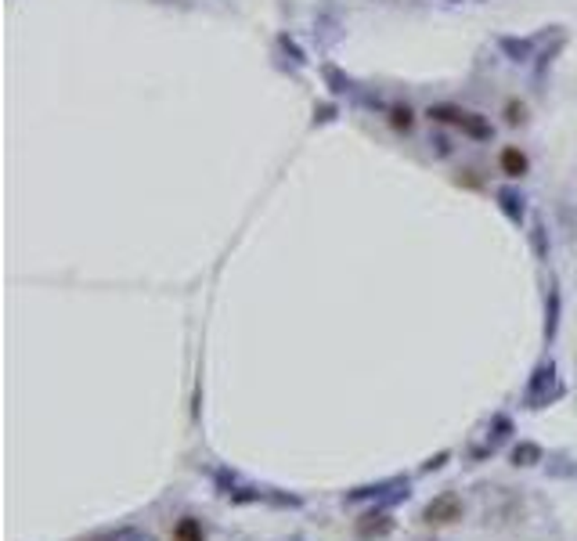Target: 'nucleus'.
Returning <instances> with one entry per match:
<instances>
[{"label":"nucleus","instance_id":"f257e3e1","mask_svg":"<svg viewBox=\"0 0 577 541\" xmlns=\"http://www.w3.org/2000/svg\"><path fill=\"white\" fill-rule=\"evenodd\" d=\"M213 491L231 501V505H271V509H304V498L281 487H267V483H253L245 476H238L235 469H213Z\"/></svg>","mask_w":577,"mask_h":541},{"label":"nucleus","instance_id":"f03ea898","mask_svg":"<svg viewBox=\"0 0 577 541\" xmlns=\"http://www.w3.org/2000/svg\"><path fill=\"white\" fill-rule=\"evenodd\" d=\"M523 512H527V501H523V494L516 487H505V483L480 487V519H484V527H498V530L516 527L523 519Z\"/></svg>","mask_w":577,"mask_h":541},{"label":"nucleus","instance_id":"7ed1b4c3","mask_svg":"<svg viewBox=\"0 0 577 541\" xmlns=\"http://www.w3.org/2000/svg\"><path fill=\"white\" fill-rule=\"evenodd\" d=\"M412 498V476L397 473V476H386V480H376V483H358L343 494V505H361V501H372V505H401Z\"/></svg>","mask_w":577,"mask_h":541},{"label":"nucleus","instance_id":"20e7f679","mask_svg":"<svg viewBox=\"0 0 577 541\" xmlns=\"http://www.w3.org/2000/svg\"><path fill=\"white\" fill-rule=\"evenodd\" d=\"M563 394H566V386H563V379H559L555 361L548 358V361L534 365V372H530V379H527V386H523V408H527V412H541V408L555 404Z\"/></svg>","mask_w":577,"mask_h":541},{"label":"nucleus","instance_id":"39448f33","mask_svg":"<svg viewBox=\"0 0 577 541\" xmlns=\"http://www.w3.org/2000/svg\"><path fill=\"white\" fill-rule=\"evenodd\" d=\"M419 519H422L430 530L455 527V523H462V519H466V501H462V494H458V491H440V494H433V498L422 505Z\"/></svg>","mask_w":577,"mask_h":541},{"label":"nucleus","instance_id":"423d86ee","mask_svg":"<svg viewBox=\"0 0 577 541\" xmlns=\"http://www.w3.org/2000/svg\"><path fill=\"white\" fill-rule=\"evenodd\" d=\"M397 530V516L390 505H368L354 519V537L358 541H386Z\"/></svg>","mask_w":577,"mask_h":541},{"label":"nucleus","instance_id":"0eeeda50","mask_svg":"<svg viewBox=\"0 0 577 541\" xmlns=\"http://www.w3.org/2000/svg\"><path fill=\"white\" fill-rule=\"evenodd\" d=\"M509 462H512L516 469H534V466H541V462H545V448H541V444H534V440H519V444H512Z\"/></svg>","mask_w":577,"mask_h":541},{"label":"nucleus","instance_id":"6e6552de","mask_svg":"<svg viewBox=\"0 0 577 541\" xmlns=\"http://www.w3.org/2000/svg\"><path fill=\"white\" fill-rule=\"evenodd\" d=\"M170 541H206V523L199 516H181L173 519V530H170Z\"/></svg>","mask_w":577,"mask_h":541},{"label":"nucleus","instance_id":"1a4fd4ad","mask_svg":"<svg viewBox=\"0 0 577 541\" xmlns=\"http://www.w3.org/2000/svg\"><path fill=\"white\" fill-rule=\"evenodd\" d=\"M502 173L505 177H523L527 173V155L519 152V148H502Z\"/></svg>","mask_w":577,"mask_h":541},{"label":"nucleus","instance_id":"9d476101","mask_svg":"<svg viewBox=\"0 0 577 541\" xmlns=\"http://www.w3.org/2000/svg\"><path fill=\"white\" fill-rule=\"evenodd\" d=\"M545 473L555 476V480H577V462H570L563 455H548L545 458Z\"/></svg>","mask_w":577,"mask_h":541},{"label":"nucleus","instance_id":"9b49d317","mask_svg":"<svg viewBox=\"0 0 577 541\" xmlns=\"http://www.w3.org/2000/svg\"><path fill=\"white\" fill-rule=\"evenodd\" d=\"M555 325H559V293H555V286H548V300H545V340L555 336Z\"/></svg>","mask_w":577,"mask_h":541},{"label":"nucleus","instance_id":"f8f14e48","mask_svg":"<svg viewBox=\"0 0 577 541\" xmlns=\"http://www.w3.org/2000/svg\"><path fill=\"white\" fill-rule=\"evenodd\" d=\"M458 127H462V130H466L469 137H480V141H484V137H491V127H487V123H484V120H480L476 112H466Z\"/></svg>","mask_w":577,"mask_h":541},{"label":"nucleus","instance_id":"ddd939ff","mask_svg":"<svg viewBox=\"0 0 577 541\" xmlns=\"http://www.w3.org/2000/svg\"><path fill=\"white\" fill-rule=\"evenodd\" d=\"M448 462H451V451H437L433 458H426V462L419 466V476H433V473H440Z\"/></svg>","mask_w":577,"mask_h":541},{"label":"nucleus","instance_id":"4468645a","mask_svg":"<svg viewBox=\"0 0 577 541\" xmlns=\"http://www.w3.org/2000/svg\"><path fill=\"white\" fill-rule=\"evenodd\" d=\"M505 120H509V127H519V123H523V120H527V109H523V105H516V102H512V105H509V109H505Z\"/></svg>","mask_w":577,"mask_h":541},{"label":"nucleus","instance_id":"2eb2a0df","mask_svg":"<svg viewBox=\"0 0 577 541\" xmlns=\"http://www.w3.org/2000/svg\"><path fill=\"white\" fill-rule=\"evenodd\" d=\"M84 541H127V530H98V534H91Z\"/></svg>","mask_w":577,"mask_h":541},{"label":"nucleus","instance_id":"dca6fc26","mask_svg":"<svg viewBox=\"0 0 577 541\" xmlns=\"http://www.w3.org/2000/svg\"><path fill=\"white\" fill-rule=\"evenodd\" d=\"M394 123L408 130V127H412V112H408V109H397V112H394Z\"/></svg>","mask_w":577,"mask_h":541},{"label":"nucleus","instance_id":"f3484780","mask_svg":"<svg viewBox=\"0 0 577 541\" xmlns=\"http://www.w3.org/2000/svg\"><path fill=\"white\" fill-rule=\"evenodd\" d=\"M412 541H440V537H433V534H419V537H412Z\"/></svg>","mask_w":577,"mask_h":541},{"label":"nucleus","instance_id":"a211bd4d","mask_svg":"<svg viewBox=\"0 0 577 541\" xmlns=\"http://www.w3.org/2000/svg\"><path fill=\"white\" fill-rule=\"evenodd\" d=\"M293 541H304V537H300V534H297V537H293Z\"/></svg>","mask_w":577,"mask_h":541}]
</instances>
